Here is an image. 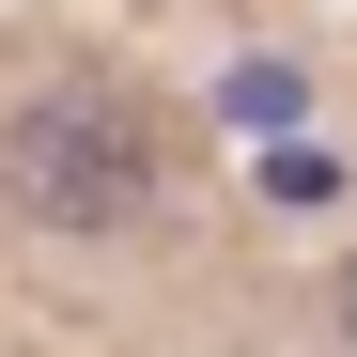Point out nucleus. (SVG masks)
Masks as SVG:
<instances>
[{
  "label": "nucleus",
  "instance_id": "f257e3e1",
  "mask_svg": "<svg viewBox=\"0 0 357 357\" xmlns=\"http://www.w3.org/2000/svg\"><path fill=\"white\" fill-rule=\"evenodd\" d=\"M0 187H16V218H47V233H125L155 202V125L125 93H31L16 140H0Z\"/></svg>",
  "mask_w": 357,
  "mask_h": 357
},
{
  "label": "nucleus",
  "instance_id": "f03ea898",
  "mask_svg": "<svg viewBox=\"0 0 357 357\" xmlns=\"http://www.w3.org/2000/svg\"><path fill=\"white\" fill-rule=\"evenodd\" d=\"M342 326H357V264H342Z\"/></svg>",
  "mask_w": 357,
  "mask_h": 357
}]
</instances>
